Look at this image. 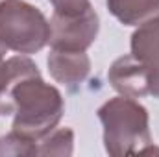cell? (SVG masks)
<instances>
[{
    "label": "cell",
    "instance_id": "277c9868",
    "mask_svg": "<svg viewBox=\"0 0 159 157\" xmlns=\"http://www.w3.org/2000/svg\"><path fill=\"white\" fill-rule=\"evenodd\" d=\"M100 19L98 13L91 7L76 15L56 13L50 19V48L56 50H72L85 52L98 35Z\"/></svg>",
    "mask_w": 159,
    "mask_h": 157
},
{
    "label": "cell",
    "instance_id": "3957f363",
    "mask_svg": "<svg viewBox=\"0 0 159 157\" xmlns=\"http://www.w3.org/2000/svg\"><path fill=\"white\" fill-rule=\"evenodd\" d=\"M50 39V20L24 0L0 2V41L17 54H35Z\"/></svg>",
    "mask_w": 159,
    "mask_h": 157
},
{
    "label": "cell",
    "instance_id": "7c38bea8",
    "mask_svg": "<svg viewBox=\"0 0 159 157\" xmlns=\"http://www.w3.org/2000/svg\"><path fill=\"white\" fill-rule=\"evenodd\" d=\"M6 52H7V46H6V44H4V43L0 41V61L4 59V56H6Z\"/></svg>",
    "mask_w": 159,
    "mask_h": 157
},
{
    "label": "cell",
    "instance_id": "30bf717a",
    "mask_svg": "<svg viewBox=\"0 0 159 157\" xmlns=\"http://www.w3.org/2000/svg\"><path fill=\"white\" fill-rule=\"evenodd\" d=\"M0 155H37V141L11 129L7 135L0 137Z\"/></svg>",
    "mask_w": 159,
    "mask_h": 157
},
{
    "label": "cell",
    "instance_id": "ba28073f",
    "mask_svg": "<svg viewBox=\"0 0 159 157\" xmlns=\"http://www.w3.org/2000/svg\"><path fill=\"white\" fill-rule=\"evenodd\" d=\"M109 13L124 26H139L159 15V0H106Z\"/></svg>",
    "mask_w": 159,
    "mask_h": 157
},
{
    "label": "cell",
    "instance_id": "8992f818",
    "mask_svg": "<svg viewBox=\"0 0 159 157\" xmlns=\"http://www.w3.org/2000/svg\"><path fill=\"white\" fill-rule=\"evenodd\" d=\"M131 54L148 69L150 94L159 98V15L139 24L129 43Z\"/></svg>",
    "mask_w": 159,
    "mask_h": 157
},
{
    "label": "cell",
    "instance_id": "9c48e42d",
    "mask_svg": "<svg viewBox=\"0 0 159 157\" xmlns=\"http://www.w3.org/2000/svg\"><path fill=\"white\" fill-rule=\"evenodd\" d=\"M74 152V131L70 128L52 129L46 137L37 141V155H72Z\"/></svg>",
    "mask_w": 159,
    "mask_h": 157
},
{
    "label": "cell",
    "instance_id": "52a82bcc",
    "mask_svg": "<svg viewBox=\"0 0 159 157\" xmlns=\"http://www.w3.org/2000/svg\"><path fill=\"white\" fill-rule=\"evenodd\" d=\"M48 72L57 83L67 87L80 85L85 81L91 72V59L85 52H72V50H56L52 48L46 57Z\"/></svg>",
    "mask_w": 159,
    "mask_h": 157
},
{
    "label": "cell",
    "instance_id": "4fadbf2b",
    "mask_svg": "<svg viewBox=\"0 0 159 157\" xmlns=\"http://www.w3.org/2000/svg\"><path fill=\"white\" fill-rule=\"evenodd\" d=\"M0 2H2V0H0Z\"/></svg>",
    "mask_w": 159,
    "mask_h": 157
},
{
    "label": "cell",
    "instance_id": "8fae6325",
    "mask_svg": "<svg viewBox=\"0 0 159 157\" xmlns=\"http://www.w3.org/2000/svg\"><path fill=\"white\" fill-rule=\"evenodd\" d=\"M50 4L54 6V11L61 15H76L91 7L89 0H50Z\"/></svg>",
    "mask_w": 159,
    "mask_h": 157
},
{
    "label": "cell",
    "instance_id": "5b68a950",
    "mask_svg": "<svg viewBox=\"0 0 159 157\" xmlns=\"http://www.w3.org/2000/svg\"><path fill=\"white\" fill-rule=\"evenodd\" d=\"M107 79L111 87L122 96L143 98L150 94L148 69L133 54H126V56H120L119 59H115L113 65L109 67Z\"/></svg>",
    "mask_w": 159,
    "mask_h": 157
},
{
    "label": "cell",
    "instance_id": "7a4b0ae2",
    "mask_svg": "<svg viewBox=\"0 0 159 157\" xmlns=\"http://www.w3.org/2000/svg\"><path fill=\"white\" fill-rule=\"evenodd\" d=\"M104 148L111 157L143 154L152 142L150 117L143 104L129 96H117L100 105Z\"/></svg>",
    "mask_w": 159,
    "mask_h": 157
},
{
    "label": "cell",
    "instance_id": "6da1fadb",
    "mask_svg": "<svg viewBox=\"0 0 159 157\" xmlns=\"http://www.w3.org/2000/svg\"><path fill=\"white\" fill-rule=\"evenodd\" d=\"M65 111L61 92L41 78V72L19 78L0 100V115H13L11 129L41 141L57 128Z\"/></svg>",
    "mask_w": 159,
    "mask_h": 157
}]
</instances>
